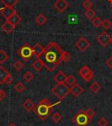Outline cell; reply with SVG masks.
<instances>
[{"label": "cell", "mask_w": 112, "mask_h": 126, "mask_svg": "<svg viewBox=\"0 0 112 126\" xmlns=\"http://www.w3.org/2000/svg\"><path fill=\"white\" fill-rule=\"evenodd\" d=\"M64 52L62 48H60L56 42H51L44 48V51L39 59L43 63L44 67L48 72H54L61 63V57Z\"/></svg>", "instance_id": "cell-1"}, {"label": "cell", "mask_w": 112, "mask_h": 126, "mask_svg": "<svg viewBox=\"0 0 112 126\" xmlns=\"http://www.w3.org/2000/svg\"><path fill=\"white\" fill-rule=\"evenodd\" d=\"M60 101L57 103H51L46 98L41 100L33 109V112L36 114V116L42 121H45L48 116L53 113V108L56 104H59Z\"/></svg>", "instance_id": "cell-2"}, {"label": "cell", "mask_w": 112, "mask_h": 126, "mask_svg": "<svg viewBox=\"0 0 112 126\" xmlns=\"http://www.w3.org/2000/svg\"><path fill=\"white\" fill-rule=\"evenodd\" d=\"M52 92L58 99L62 101L70 93V88L65 83H63V84H57L52 88Z\"/></svg>", "instance_id": "cell-3"}, {"label": "cell", "mask_w": 112, "mask_h": 126, "mask_svg": "<svg viewBox=\"0 0 112 126\" xmlns=\"http://www.w3.org/2000/svg\"><path fill=\"white\" fill-rule=\"evenodd\" d=\"M73 122L76 124V126H88L89 123L91 122V120L86 114V111L81 109L73 118Z\"/></svg>", "instance_id": "cell-4"}, {"label": "cell", "mask_w": 112, "mask_h": 126, "mask_svg": "<svg viewBox=\"0 0 112 126\" xmlns=\"http://www.w3.org/2000/svg\"><path fill=\"white\" fill-rule=\"evenodd\" d=\"M18 55H19L23 60L28 61V60H30L33 56V48H32L27 42H25V44H24L23 46H21L20 48L18 50Z\"/></svg>", "instance_id": "cell-5"}, {"label": "cell", "mask_w": 112, "mask_h": 126, "mask_svg": "<svg viewBox=\"0 0 112 126\" xmlns=\"http://www.w3.org/2000/svg\"><path fill=\"white\" fill-rule=\"evenodd\" d=\"M79 75L86 82H89L94 78V73L92 72V70L87 65H84L83 67H81L79 70Z\"/></svg>", "instance_id": "cell-6"}, {"label": "cell", "mask_w": 112, "mask_h": 126, "mask_svg": "<svg viewBox=\"0 0 112 126\" xmlns=\"http://www.w3.org/2000/svg\"><path fill=\"white\" fill-rule=\"evenodd\" d=\"M111 40H112V37L108 33H106L105 31L102 32V33L97 36V42H99L102 47L108 46L110 42H111Z\"/></svg>", "instance_id": "cell-7"}, {"label": "cell", "mask_w": 112, "mask_h": 126, "mask_svg": "<svg viewBox=\"0 0 112 126\" xmlns=\"http://www.w3.org/2000/svg\"><path fill=\"white\" fill-rule=\"evenodd\" d=\"M90 46V43H89V41L86 39L85 37H81L79 40L75 42V47H76L80 51H85L87 50L88 48Z\"/></svg>", "instance_id": "cell-8"}, {"label": "cell", "mask_w": 112, "mask_h": 126, "mask_svg": "<svg viewBox=\"0 0 112 126\" xmlns=\"http://www.w3.org/2000/svg\"><path fill=\"white\" fill-rule=\"evenodd\" d=\"M54 7L60 13H63L68 7V3L66 0H56L54 4Z\"/></svg>", "instance_id": "cell-9"}, {"label": "cell", "mask_w": 112, "mask_h": 126, "mask_svg": "<svg viewBox=\"0 0 112 126\" xmlns=\"http://www.w3.org/2000/svg\"><path fill=\"white\" fill-rule=\"evenodd\" d=\"M0 13L4 16L5 19H8L11 16H12L13 14L16 13V11L14 10L13 7H3V8L0 9Z\"/></svg>", "instance_id": "cell-10"}, {"label": "cell", "mask_w": 112, "mask_h": 126, "mask_svg": "<svg viewBox=\"0 0 112 126\" xmlns=\"http://www.w3.org/2000/svg\"><path fill=\"white\" fill-rule=\"evenodd\" d=\"M70 93L72 94L74 96H80L83 93V88L81 87L80 85H78L77 83H75V85H73L70 87Z\"/></svg>", "instance_id": "cell-11"}, {"label": "cell", "mask_w": 112, "mask_h": 126, "mask_svg": "<svg viewBox=\"0 0 112 126\" xmlns=\"http://www.w3.org/2000/svg\"><path fill=\"white\" fill-rule=\"evenodd\" d=\"M67 79V75L63 72H59L54 76V80L57 84H63L65 83Z\"/></svg>", "instance_id": "cell-12"}, {"label": "cell", "mask_w": 112, "mask_h": 126, "mask_svg": "<svg viewBox=\"0 0 112 126\" xmlns=\"http://www.w3.org/2000/svg\"><path fill=\"white\" fill-rule=\"evenodd\" d=\"M33 56H35L37 58L41 56V54L44 51V48L40 44V43H36L34 46L33 47Z\"/></svg>", "instance_id": "cell-13"}, {"label": "cell", "mask_w": 112, "mask_h": 126, "mask_svg": "<svg viewBox=\"0 0 112 126\" xmlns=\"http://www.w3.org/2000/svg\"><path fill=\"white\" fill-rule=\"evenodd\" d=\"M15 29V26H13L12 24L9 22L8 20H6L4 24L2 25V30L4 32H5L6 34H10L13 30Z\"/></svg>", "instance_id": "cell-14"}, {"label": "cell", "mask_w": 112, "mask_h": 126, "mask_svg": "<svg viewBox=\"0 0 112 126\" xmlns=\"http://www.w3.org/2000/svg\"><path fill=\"white\" fill-rule=\"evenodd\" d=\"M6 20H8L9 22H11V23L12 24L13 26H15V27H16V26L18 25V24H19V22L21 21V17L19 16V14L15 13V14H13L12 16H11L10 18L6 19Z\"/></svg>", "instance_id": "cell-15"}, {"label": "cell", "mask_w": 112, "mask_h": 126, "mask_svg": "<svg viewBox=\"0 0 112 126\" xmlns=\"http://www.w3.org/2000/svg\"><path fill=\"white\" fill-rule=\"evenodd\" d=\"M34 107H35L34 103H33L30 99H26L25 101V102L23 103V108L25 109V110H26V111H28V112L33 110Z\"/></svg>", "instance_id": "cell-16"}, {"label": "cell", "mask_w": 112, "mask_h": 126, "mask_svg": "<svg viewBox=\"0 0 112 126\" xmlns=\"http://www.w3.org/2000/svg\"><path fill=\"white\" fill-rule=\"evenodd\" d=\"M32 67L35 70L36 72H40V71L42 70V68L44 67V64L40 59L37 58V60H35V61L32 63Z\"/></svg>", "instance_id": "cell-17"}, {"label": "cell", "mask_w": 112, "mask_h": 126, "mask_svg": "<svg viewBox=\"0 0 112 126\" xmlns=\"http://www.w3.org/2000/svg\"><path fill=\"white\" fill-rule=\"evenodd\" d=\"M9 74V72L3 66H0V85H3L4 83V79L6 76Z\"/></svg>", "instance_id": "cell-18"}, {"label": "cell", "mask_w": 112, "mask_h": 126, "mask_svg": "<svg viewBox=\"0 0 112 126\" xmlns=\"http://www.w3.org/2000/svg\"><path fill=\"white\" fill-rule=\"evenodd\" d=\"M101 88H102V86H101L100 83H98V82H96V81L93 82V83L90 85V86H89V89H90V91H91L93 94H97V93L101 90Z\"/></svg>", "instance_id": "cell-19"}, {"label": "cell", "mask_w": 112, "mask_h": 126, "mask_svg": "<svg viewBox=\"0 0 112 126\" xmlns=\"http://www.w3.org/2000/svg\"><path fill=\"white\" fill-rule=\"evenodd\" d=\"M46 16L44 14H42V13H40V14L38 15L37 17H36V19H35V21H36V23L38 24L39 26H43V25H45L46 24Z\"/></svg>", "instance_id": "cell-20"}, {"label": "cell", "mask_w": 112, "mask_h": 126, "mask_svg": "<svg viewBox=\"0 0 112 126\" xmlns=\"http://www.w3.org/2000/svg\"><path fill=\"white\" fill-rule=\"evenodd\" d=\"M14 89H15V91H16V92L21 94V93L24 92V91L25 90V84H24L23 82L19 81V82H17L16 84H15Z\"/></svg>", "instance_id": "cell-21"}, {"label": "cell", "mask_w": 112, "mask_h": 126, "mask_svg": "<svg viewBox=\"0 0 112 126\" xmlns=\"http://www.w3.org/2000/svg\"><path fill=\"white\" fill-rule=\"evenodd\" d=\"M76 83V79L73 75H68L67 76L66 81H65V84L67 86H72L73 85H75Z\"/></svg>", "instance_id": "cell-22"}, {"label": "cell", "mask_w": 112, "mask_h": 126, "mask_svg": "<svg viewBox=\"0 0 112 126\" xmlns=\"http://www.w3.org/2000/svg\"><path fill=\"white\" fill-rule=\"evenodd\" d=\"M85 16L88 19L92 20L94 18L96 17V12L93 11L92 9H88V10H86V12H85Z\"/></svg>", "instance_id": "cell-23"}, {"label": "cell", "mask_w": 112, "mask_h": 126, "mask_svg": "<svg viewBox=\"0 0 112 126\" xmlns=\"http://www.w3.org/2000/svg\"><path fill=\"white\" fill-rule=\"evenodd\" d=\"M8 59H9V55L7 54L5 51L1 49V50H0V63L2 64V63H5Z\"/></svg>", "instance_id": "cell-24"}, {"label": "cell", "mask_w": 112, "mask_h": 126, "mask_svg": "<svg viewBox=\"0 0 112 126\" xmlns=\"http://www.w3.org/2000/svg\"><path fill=\"white\" fill-rule=\"evenodd\" d=\"M1 1L4 4V6L7 7H13L17 3L19 2V0H1Z\"/></svg>", "instance_id": "cell-25"}, {"label": "cell", "mask_w": 112, "mask_h": 126, "mask_svg": "<svg viewBox=\"0 0 112 126\" xmlns=\"http://www.w3.org/2000/svg\"><path fill=\"white\" fill-rule=\"evenodd\" d=\"M33 78H34V76H33V74L31 72H26L23 75V79H25V81L28 82V83H30L33 79Z\"/></svg>", "instance_id": "cell-26"}, {"label": "cell", "mask_w": 112, "mask_h": 126, "mask_svg": "<svg viewBox=\"0 0 112 126\" xmlns=\"http://www.w3.org/2000/svg\"><path fill=\"white\" fill-rule=\"evenodd\" d=\"M61 118H62V116H61V115H60L59 112H55V113L53 114V116H52L53 122L55 123V124H58L60 120H61Z\"/></svg>", "instance_id": "cell-27"}, {"label": "cell", "mask_w": 112, "mask_h": 126, "mask_svg": "<svg viewBox=\"0 0 112 126\" xmlns=\"http://www.w3.org/2000/svg\"><path fill=\"white\" fill-rule=\"evenodd\" d=\"M102 27H103L105 30H108L110 29V27H111V22L109 19H105L103 20H102Z\"/></svg>", "instance_id": "cell-28"}, {"label": "cell", "mask_w": 112, "mask_h": 126, "mask_svg": "<svg viewBox=\"0 0 112 126\" xmlns=\"http://www.w3.org/2000/svg\"><path fill=\"white\" fill-rule=\"evenodd\" d=\"M91 22H92V25L96 27H99L102 26V19H100L99 17L94 18V19L91 20Z\"/></svg>", "instance_id": "cell-29"}, {"label": "cell", "mask_w": 112, "mask_h": 126, "mask_svg": "<svg viewBox=\"0 0 112 126\" xmlns=\"http://www.w3.org/2000/svg\"><path fill=\"white\" fill-rule=\"evenodd\" d=\"M23 67H24L23 63L20 61H16L14 63V64H13V68L16 70L17 72H20L21 70L23 69Z\"/></svg>", "instance_id": "cell-30"}, {"label": "cell", "mask_w": 112, "mask_h": 126, "mask_svg": "<svg viewBox=\"0 0 112 126\" xmlns=\"http://www.w3.org/2000/svg\"><path fill=\"white\" fill-rule=\"evenodd\" d=\"M97 124H98V126H108L109 122H108V120L105 119L104 117H101L100 119H98Z\"/></svg>", "instance_id": "cell-31"}, {"label": "cell", "mask_w": 112, "mask_h": 126, "mask_svg": "<svg viewBox=\"0 0 112 126\" xmlns=\"http://www.w3.org/2000/svg\"><path fill=\"white\" fill-rule=\"evenodd\" d=\"M71 59V55L67 51H64L62 54V57H61V60L63 62H68Z\"/></svg>", "instance_id": "cell-32"}, {"label": "cell", "mask_w": 112, "mask_h": 126, "mask_svg": "<svg viewBox=\"0 0 112 126\" xmlns=\"http://www.w3.org/2000/svg\"><path fill=\"white\" fill-rule=\"evenodd\" d=\"M85 111H86V114L88 115V116H89V117L90 118V120L92 121V120H93V117L95 116V115H96L95 111H94L91 108H89V109H88L87 110H85Z\"/></svg>", "instance_id": "cell-33"}, {"label": "cell", "mask_w": 112, "mask_h": 126, "mask_svg": "<svg viewBox=\"0 0 112 126\" xmlns=\"http://www.w3.org/2000/svg\"><path fill=\"white\" fill-rule=\"evenodd\" d=\"M92 5H93V4H92V2L90 1V0H84V2L82 3V6L84 7L86 10H88V9H91Z\"/></svg>", "instance_id": "cell-34"}, {"label": "cell", "mask_w": 112, "mask_h": 126, "mask_svg": "<svg viewBox=\"0 0 112 126\" xmlns=\"http://www.w3.org/2000/svg\"><path fill=\"white\" fill-rule=\"evenodd\" d=\"M13 79H12V76L11 75L10 73L8 74V75L6 76V78H5V79H4V84H7V85H10L11 82H12Z\"/></svg>", "instance_id": "cell-35"}, {"label": "cell", "mask_w": 112, "mask_h": 126, "mask_svg": "<svg viewBox=\"0 0 112 126\" xmlns=\"http://www.w3.org/2000/svg\"><path fill=\"white\" fill-rule=\"evenodd\" d=\"M105 64L108 66L110 69H112V57H110L105 62Z\"/></svg>", "instance_id": "cell-36"}, {"label": "cell", "mask_w": 112, "mask_h": 126, "mask_svg": "<svg viewBox=\"0 0 112 126\" xmlns=\"http://www.w3.org/2000/svg\"><path fill=\"white\" fill-rule=\"evenodd\" d=\"M6 98V93L4 90H0V101H4Z\"/></svg>", "instance_id": "cell-37"}, {"label": "cell", "mask_w": 112, "mask_h": 126, "mask_svg": "<svg viewBox=\"0 0 112 126\" xmlns=\"http://www.w3.org/2000/svg\"><path fill=\"white\" fill-rule=\"evenodd\" d=\"M8 126H18V125H16V124H15L14 123H11V124H9Z\"/></svg>", "instance_id": "cell-38"}, {"label": "cell", "mask_w": 112, "mask_h": 126, "mask_svg": "<svg viewBox=\"0 0 112 126\" xmlns=\"http://www.w3.org/2000/svg\"><path fill=\"white\" fill-rule=\"evenodd\" d=\"M108 1L110 3V5H111V8H112V0H108Z\"/></svg>", "instance_id": "cell-39"}, {"label": "cell", "mask_w": 112, "mask_h": 126, "mask_svg": "<svg viewBox=\"0 0 112 126\" xmlns=\"http://www.w3.org/2000/svg\"><path fill=\"white\" fill-rule=\"evenodd\" d=\"M111 42H112V40H111Z\"/></svg>", "instance_id": "cell-40"}]
</instances>
